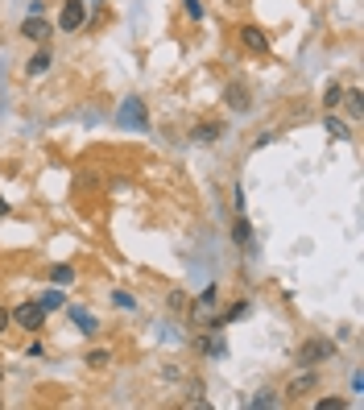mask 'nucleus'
<instances>
[{
  "mask_svg": "<svg viewBox=\"0 0 364 410\" xmlns=\"http://www.w3.org/2000/svg\"><path fill=\"white\" fill-rule=\"evenodd\" d=\"M323 361H336V340L311 336V340L298 344V365H302V369H319Z\"/></svg>",
  "mask_w": 364,
  "mask_h": 410,
  "instance_id": "1",
  "label": "nucleus"
},
{
  "mask_svg": "<svg viewBox=\"0 0 364 410\" xmlns=\"http://www.w3.org/2000/svg\"><path fill=\"white\" fill-rule=\"evenodd\" d=\"M9 315H13V323H17L21 332H29V336H38V332L46 328V311H42V303H38V298H25V303H17Z\"/></svg>",
  "mask_w": 364,
  "mask_h": 410,
  "instance_id": "2",
  "label": "nucleus"
},
{
  "mask_svg": "<svg viewBox=\"0 0 364 410\" xmlns=\"http://www.w3.org/2000/svg\"><path fill=\"white\" fill-rule=\"evenodd\" d=\"M83 21H87V0H62L58 29H62V33H75V29H83Z\"/></svg>",
  "mask_w": 364,
  "mask_h": 410,
  "instance_id": "3",
  "label": "nucleus"
},
{
  "mask_svg": "<svg viewBox=\"0 0 364 410\" xmlns=\"http://www.w3.org/2000/svg\"><path fill=\"white\" fill-rule=\"evenodd\" d=\"M50 33H54V25H50L42 13H29V17L21 21V38L25 42H33V46H46Z\"/></svg>",
  "mask_w": 364,
  "mask_h": 410,
  "instance_id": "4",
  "label": "nucleus"
},
{
  "mask_svg": "<svg viewBox=\"0 0 364 410\" xmlns=\"http://www.w3.org/2000/svg\"><path fill=\"white\" fill-rule=\"evenodd\" d=\"M224 104H228L236 117L253 112V96H248V87H244V83H228V87H224Z\"/></svg>",
  "mask_w": 364,
  "mask_h": 410,
  "instance_id": "5",
  "label": "nucleus"
},
{
  "mask_svg": "<svg viewBox=\"0 0 364 410\" xmlns=\"http://www.w3.org/2000/svg\"><path fill=\"white\" fill-rule=\"evenodd\" d=\"M241 42H244V50H253V54H269V33L261 29V25H241Z\"/></svg>",
  "mask_w": 364,
  "mask_h": 410,
  "instance_id": "6",
  "label": "nucleus"
},
{
  "mask_svg": "<svg viewBox=\"0 0 364 410\" xmlns=\"http://www.w3.org/2000/svg\"><path fill=\"white\" fill-rule=\"evenodd\" d=\"M50 67H54V54H50V46H38L29 58H25V75L29 79H38V75H46Z\"/></svg>",
  "mask_w": 364,
  "mask_h": 410,
  "instance_id": "7",
  "label": "nucleus"
},
{
  "mask_svg": "<svg viewBox=\"0 0 364 410\" xmlns=\"http://www.w3.org/2000/svg\"><path fill=\"white\" fill-rule=\"evenodd\" d=\"M121 124H137V129H145L149 117H145V104L137 96H128L124 99V108H121Z\"/></svg>",
  "mask_w": 364,
  "mask_h": 410,
  "instance_id": "8",
  "label": "nucleus"
},
{
  "mask_svg": "<svg viewBox=\"0 0 364 410\" xmlns=\"http://www.w3.org/2000/svg\"><path fill=\"white\" fill-rule=\"evenodd\" d=\"M219 137H224V124L219 121H199L191 129V141H199V145H216Z\"/></svg>",
  "mask_w": 364,
  "mask_h": 410,
  "instance_id": "9",
  "label": "nucleus"
},
{
  "mask_svg": "<svg viewBox=\"0 0 364 410\" xmlns=\"http://www.w3.org/2000/svg\"><path fill=\"white\" fill-rule=\"evenodd\" d=\"M62 311H67V319H71V323H79V332H83V336H96V332H99L96 315H87L83 307H71V303H67Z\"/></svg>",
  "mask_w": 364,
  "mask_h": 410,
  "instance_id": "10",
  "label": "nucleus"
},
{
  "mask_svg": "<svg viewBox=\"0 0 364 410\" xmlns=\"http://www.w3.org/2000/svg\"><path fill=\"white\" fill-rule=\"evenodd\" d=\"M315 386H319V373L315 369H307V373H298L290 386H286V394H290V398H302V394H311Z\"/></svg>",
  "mask_w": 364,
  "mask_h": 410,
  "instance_id": "11",
  "label": "nucleus"
},
{
  "mask_svg": "<svg viewBox=\"0 0 364 410\" xmlns=\"http://www.w3.org/2000/svg\"><path fill=\"white\" fill-rule=\"evenodd\" d=\"M323 129H327V137H331V141H352V129H348L336 112H327V117H323Z\"/></svg>",
  "mask_w": 364,
  "mask_h": 410,
  "instance_id": "12",
  "label": "nucleus"
},
{
  "mask_svg": "<svg viewBox=\"0 0 364 410\" xmlns=\"http://www.w3.org/2000/svg\"><path fill=\"white\" fill-rule=\"evenodd\" d=\"M38 303H42V311H62V307H67V294H62V286H50V290H42V298H38Z\"/></svg>",
  "mask_w": 364,
  "mask_h": 410,
  "instance_id": "13",
  "label": "nucleus"
},
{
  "mask_svg": "<svg viewBox=\"0 0 364 410\" xmlns=\"http://www.w3.org/2000/svg\"><path fill=\"white\" fill-rule=\"evenodd\" d=\"M83 361H87V369H92V373H99V369H108V365H112V352H108V348H92Z\"/></svg>",
  "mask_w": 364,
  "mask_h": 410,
  "instance_id": "14",
  "label": "nucleus"
},
{
  "mask_svg": "<svg viewBox=\"0 0 364 410\" xmlns=\"http://www.w3.org/2000/svg\"><path fill=\"white\" fill-rule=\"evenodd\" d=\"M340 104H343V83H327V92H323V108L336 112Z\"/></svg>",
  "mask_w": 364,
  "mask_h": 410,
  "instance_id": "15",
  "label": "nucleus"
},
{
  "mask_svg": "<svg viewBox=\"0 0 364 410\" xmlns=\"http://www.w3.org/2000/svg\"><path fill=\"white\" fill-rule=\"evenodd\" d=\"M50 282L54 286H75V266H50Z\"/></svg>",
  "mask_w": 364,
  "mask_h": 410,
  "instance_id": "16",
  "label": "nucleus"
},
{
  "mask_svg": "<svg viewBox=\"0 0 364 410\" xmlns=\"http://www.w3.org/2000/svg\"><path fill=\"white\" fill-rule=\"evenodd\" d=\"M232 241L241 244V249H248V244H253V232H248V220H244L241 212H236V228H232Z\"/></svg>",
  "mask_w": 364,
  "mask_h": 410,
  "instance_id": "17",
  "label": "nucleus"
},
{
  "mask_svg": "<svg viewBox=\"0 0 364 410\" xmlns=\"http://www.w3.org/2000/svg\"><path fill=\"white\" fill-rule=\"evenodd\" d=\"M277 402H282V398H277V394H273V389H261V394H253V398H248V406H253V410L277 406Z\"/></svg>",
  "mask_w": 364,
  "mask_h": 410,
  "instance_id": "18",
  "label": "nucleus"
},
{
  "mask_svg": "<svg viewBox=\"0 0 364 410\" xmlns=\"http://www.w3.org/2000/svg\"><path fill=\"white\" fill-rule=\"evenodd\" d=\"M360 96H364L360 87H352V92H343V104H348V112H352V121H360V108H364V104H360Z\"/></svg>",
  "mask_w": 364,
  "mask_h": 410,
  "instance_id": "19",
  "label": "nucleus"
},
{
  "mask_svg": "<svg viewBox=\"0 0 364 410\" xmlns=\"http://www.w3.org/2000/svg\"><path fill=\"white\" fill-rule=\"evenodd\" d=\"M182 9H187V17H191V21H203V13H207V9H203V0H182Z\"/></svg>",
  "mask_w": 364,
  "mask_h": 410,
  "instance_id": "20",
  "label": "nucleus"
},
{
  "mask_svg": "<svg viewBox=\"0 0 364 410\" xmlns=\"http://www.w3.org/2000/svg\"><path fill=\"white\" fill-rule=\"evenodd\" d=\"M315 410H348V398H319Z\"/></svg>",
  "mask_w": 364,
  "mask_h": 410,
  "instance_id": "21",
  "label": "nucleus"
},
{
  "mask_svg": "<svg viewBox=\"0 0 364 410\" xmlns=\"http://www.w3.org/2000/svg\"><path fill=\"white\" fill-rule=\"evenodd\" d=\"M241 315H248V303H232V307H228V315H224L219 323H236Z\"/></svg>",
  "mask_w": 364,
  "mask_h": 410,
  "instance_id": "22",
  "label": "nucleus"
},
{
  "mask_svg": "<svg viewBox=\"0 0 364 410\" xmlns=\"http://www.w3.org/2000/svg\"><path fill=\"white\" fill-rule=\"evenodd\" d=\"M112 303H116L121 311H133V307H137V298H133V294H124V290H116V294H112Z\"/></svg>",
  "mask_w": 364,
  "mask_h": 410,
  "instance_id": "23",
  "label": "nucleus"
},
{
  "mask_svg": "<svg viewBox=\"0 0 364 410\" xmlns=\"http://www.w3.org/2000/svg\"><path fill=\"white\" fill-rule=\"evenodd\" d=\"M29 361H46V344H42V340L29 344Z\"/></svg>",
  "mask_w": 364,
  "mask_h": 410,
  "instance_id": "24",
  "label": "nucleus"
},
{
  "mask_svg": "<svg viewBox=\"0 0 364 410\" xmlns=\"http://www.w3.org/2000/svg\"><path fill=\"white\" fill-rule=\"evenodd\" d=\"M9 328H13V315H9V307H0V336H4Z\"/></svg>",
  "mask_w": 364,
  "mask_h": 410,
  "instance_id": "25",
  "label": "nucleus"
},
{
  "mask_svg": "<svg viewBox=\"0 0 364 410\" xmlns=\"http://www.w3.org/2000/svg\"><path fill=\"white\" fill-rule=\"evenodd\" d=\"M0 216H9V199H0Z\"/></svg>",
  "mask_w": 364,
  "mask_h": 410,
  "instance_id": "26",
  "label": "nucleus"
},
{
  "mask_svg": "<svg viewBox=\"0 0 364 410\" xmlns=\"http://www.w3.org/2000/svg\"><path fill=\"white\" fill-rule=\"evenodd\" d=\"M0 382H4V365H0Z\"/></svg>",
  "mask_w": 364,
  "mask_h": 410,
  "instance_id": "27",
  "label": "nucleus"
},
{
  "mask_svg": "<svg viewBox=\"0 0 364 410\" xmlns=\"http://www.w3.org/2000/svg\"><path fill=\"white\" fill-rule=\"evenodd\" d=\"M0 406H4V398H0Z\"/></svg>",
  "mask_w": 364,
  "mask_h": 410,
  "instance_id": "28",
  "label": "nucleus"
}]
</instances>
